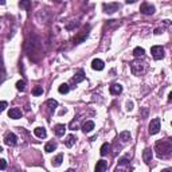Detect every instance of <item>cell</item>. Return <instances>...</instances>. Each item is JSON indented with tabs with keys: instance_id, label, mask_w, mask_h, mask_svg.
Listing matches in <instances>:
<instances>
[{
	"instance_id": "1",
	"label": "cell",
	"mask_w": 172,
	"mask_h": 172,
	"mask_svg": "<svg viewBox=\"0 0 172 172\" xmlns=\"http://www.w3.org/2000/svg\"><path fill=\"white\" fill-rule=\"evenodd\" d=\"M155 149H156V155L157 157H168L172 152V143L171 140H159L155 144Z\"/></svg>"
},
{
	"instance_id": "2",
	"label": "cell",
	"mask_w": 172,
	"mask_h": 172,
	"mask_svg": "<svg viewBox=\"0 0 172 172\" xmlns=\"http://www.w3.org/2000/svg\"><path fill=\"white\" fill-rule=\"evenodd\" d=\"M130 67H132V73L136 74V76H141L147 70V65L140 61H133L132 63H130Z\"/></svg>"
},
{
	"instance_id": "3",
	"label": "cell",
	"mask_w": 172,
	"mask_h": 172,
	"mask_svg": "<svg viewBox=\"0 0 172 172\" xmlns=\"http://www.w3.org/2000/svg\"><path fill=\"white\" fill-rule=\"evenodd\" d=\"M151 54L156 61H157V59H161L164 57V49H163L161 46H153L151 49Z\"/></svg>"
},
{
	"instance_id": "4",
	"label": "cell",
	"mask_w": 172,
	"mask_h": 172,
	"mask_svg": "<svg viewBox=\"0 0 172 172\" xmlns=\"http://www.w3.org/2000/svg\"><path fill=\"white\" fill-rule=\"evenodd\" d=\"M160 130V118H153L149 123V133L151 134H156Z\"/></svg>"
},
{
	"instance_id": "5",
	"label": "cell",
	"mask_w": 172,
	"mask_h": 172,
	"mask_svg": "<svg viewBox=\"0 0 172 172\" xmlns=\"http://www.w3.org/2000/svg\"><path fill=\"white\" fill-rule=\"evenodd\" d=\"M102 8H104V11L106 12V14H113L114 11H117L118 8H120V4L118 3H104L102 4Z\"/></svg>"
},
{
	"instance_id": "6",
	"label": "cell",
	"mask_w": 172,
	"mask_h": 172,
	"mask_svg": "<svg viewBox=\"0 0 172 172\" xmlns=\"http://www.w3.org/2000/svg\"><path fill=\"white\" fill-rule=\"evenodd\" d=\"M130 168H129V163L126 161V159H121L118 161V165L116 168V172H129Z\"/></svg>"
},
{
	"instance_id": "7",
	"label": "cell",
	"mask_w": 172,
	"mask_h": 172,
	"mask_svg": "<svg viewBox=\"0 0 172 172\" xmlns=\"http://www.w3.org/2000/svg\"><path fill=\"white\" fill-rule=\"evenodd\" d=\"M4 143L7 144V145H10V147H15L16 145V143H18V137H16V134L15 133H7L5 134V137H4Z\"/></svg>"
},
{
	"instance_id": "8",
	"label": "cell",
	"mask_w": 172,
	"mask_h": 172,
	"mask_svg": "<svg viewBox=\"0 0 172 172\" xmlns=\"http://www.w3.org/2000/svg\"><path fill=\"white\" fill-rule=\"evenodd\" d=\"M140 11H141V14H144V15H152L153 12H155V7H153L152 4H149V3L144 2L141 4V7H140Z\"/></svg>"
},
{
	"instance_id": "9",
	"label": "cell",
	"mask_w": 172,
	"mask_h": 172,
	"mask_svg": "<svg viewBox=\"0 0 172 172\" xmlns=\"http://www.w3.org/2000/svg\"><path fill=\"white\" fill-rule=\"evenodd\" d=\"M8 117L12 118V120H18V118L22 117V110L19 108H11L8 110Z\"/></svg>"
},
{
	"instance_id": "10",
	"label": "cell",
	"mask_w": 172,
	"mask_h": 172,
	"mask_svg": "<svg viewBox=\"0 0 172 172\" xmlns=\"http://www.w3.org/2000/svg\"><path fill=\"white\" fill-rule=\"evenodd\" d=\"M104 67H105L104 61H101V59H93V62H92V69L93 70L101 71V70H104Z\"/></svg>"
},
{
	"instance_id": "11",
	"label": "cell",
	"mask_w": 172,
	"mask_h": 172,
	"mask_svg": "<svg viewBox=\"0 0 172 172\" xmlns=\"http://www.w3.org/2000/svg\"><path fill=\"white\" fill-rule=\"evenodd\" d=\"M85 78H86V77H85V73H83V70H82V69H79V70H78L76 74H74L73 82H74V83H79V82H82Z\"/></svg>"
},
{
	"instance_id": "12",
	"label": "cell",
	"mask_w": 172,
	"mask_h": 172,
	"mask_svg": "<svg viewBox=\"0 0 172 172\" xmlns=\"http://www.w3.org/2000/svg\"><path fill=\"white\" fill-rule=\"evenodd\" d=\"M109 92H110V94L117 96L123 92V86L120 83H113V85H110V87H109Z\"/></svg>"
},
{
	"instance_id": "13",
	"label": "cell",
	"mask_w": 172,
	"mask_h": 172,
	"mask_svg": "<svg viewBox=\"0 0 172 172\" xmlns=\"http://www.w3.org/2000/svg\"><path fill=\"white\" fill-rule=\"evenodd\" d=\"M106 168H108V163L105 160H99V161H97V164H96L94 172H105Z\"/></svg>"
},
{
	"instance_id": "14",
	"label": "cell",
	"mask_w": 172,
	"mask_h": 172,
	"mask_svg": "<svg viewBox=\"0 0 172 172\" xmlns=\"http://www.w3.org/2000/svg\"><path fill=\"white\" fill-rule=\"evenodd\" d=\"M143 160L147 163V164H149L152 160V151H151V148H145L143 151Z\"/></svg>"
},
{
	"instance_id": "15",
	"label": "cell",
	"mask_w": 172,
	"mask_h": 172,
	"mask_svg": "<svg viewBox=\"0 0 172 172\" xmlns=\"http://www.w3.org/2000/svg\"><path fill=\"white\" fill-rule=\"evenodd\" d=\"M34 133H35V136L39 137V139H45V137L47 136V132H46V129H45V128H42V126L35 128V129H34Z\"/></svg>"
},
{
	"instance_id": "16",
	"label": "cell",
	"mask_w": 172,
	"mask_h": 172,
	"mask_svg": "<svg viewBox=\"0 0 172 172\" xmlns=\"http://www.w3.org/2000/svg\"><path fill=\"white\" fill-rule=\"evenodd\" d=\"M65 130H66V126H65L63 124H58V125H55V126H54V132H55V134H57L58 137L63 136Z\"/></svg>"
},
{
	"instance_id": "17",
	"label": "cell",
	"mask_w": 172,
	"mask_h": 172,
	"mask_svg": "<svg viewBox=\"0 0 172 172\" xmlns=\"http://www.w3.org/2000/svg\"><path fill=\"white\" fill-rule=\"evenodd\" d=\"M93 129H94V123H93V121H86V123L82 125V130L85 133H90Z\"/></svg>"
},
{
	"instance_id": "18",
	"label": "cell",
	"mask_w": 172,
	"mask_h": 172,
	"mask_svg": "<svg viewBox=\"0 0 172 172\" xmlns=\"http://www.w3.org/2000/svg\"><path fill=\"white\" fill-rule=\"evenodd\" d=\"M76 136L74 134H69V136L66 137V140H65V145L67 147V148H71V147L76 144Z\"/></svg>"
},
{
	"instance_id": "19",
	"label": "cell",
	"mask_w": 172,
	"mask_h": 172,
	"mask_svg": "<svg viewBox=\"0 0 172 172\" xmlns=\"http://www.w3.org/2000/svg\"><path fill=\"white\" fill-rule=\"evenodd\" d=\"M109 151H110V144L105 143L104 145L101 147V149H99V155H101V156H106L109 153Z\"/></svg>"
},
{
	"instance_id": "20",
	"label": "cell",
	"mask_w": 172,
	"mask_h": 172,
	"mask_svg": "<svg viewBox=\"0 0 172 172\" xmlns=\"http://www.w3.org/2000/svg\"><path fill=\"white\" fill-rule=\"evenodd\" d=\"M57 149V143H54V141H50L46 144V147H45V151L47 152V153H51L52 151H55Z\"/></svg>"
},
{
	"instance_id": "21",
	"label": "cell",
	"mask_w": 172,
	"mask_h": 172,
	"mask_svg": "<svg viewBox=\"0 0 172 172\" xmlns=\"http://www.w3.org/2000/svg\"><path fill=\"white\" fill-rule=\"evenodd\" d=\"M133 55L136 58H143L144 55H145V50H144L143 47H136L133 50Z\"/></svg>"
},
{
	"instance_id": "22",
	"label": "cell",
	"mask_w": 172,
	"mask_h": 172,
	"mask_svg": "<svg viewBox=\"0 0 172 172\" xmlns=\"http://www.w3.org/2000/svg\"><path fill=\"white\" fill-rule=\"evenodd\" d=\"M62 161H63V155H62V153H59L57 157L52 159V165H54V167H59V165L62 164Z\"/></svg>"
},
{
	"instance_id": "23",
	"label": "cell",
	"mask_w": 172,
	"mask_h": 172,
	"mask_svg": "<svg viewBox=\"0 0 172 172\" xmlns=\"http://www.w3.org/2000/svg\"><path fill=\"white\" fill-rule=\"evenodd\" d=\"M120 140L123 143H128L130 140V133L128 132V130H124V132L120 133Z\"/></svg>"
},
{
	"instance_id": "24",
	"label": "cell",
	"mask_w": 172,
	"mask_h": 172,
	"mask_svg": "<svg viewBox=\"0 0 172 172\" xmlns=\"http://www.w3.org/2000/svg\"><path fill=\"white\" fill-rule=\"evenodd\" d=\"M47 106H49V110L52 113V112H54L55 109H57L58 102L55 101V99H49V101H47Z\"/></svg>"
},
{
	"instance_id": "25",
	"label": "cell",
	"mask_w": 172,
	"mask_h": 172,
	"mask_svg": "<svg viewBox=\"0 0 172 172\" xmlns=\"http://www.w3.org/2000/svg\"><path fill=\"white\" fill-rule=\"evenodd\" d=\"M69 90H70V86H69L67 83H62V85L58 87V92L61 93V94H67Z\"/></svg>"
},
{
	"instance_id": "26",
	"label": "cell",
	"mask_w": 172,
	"mask_h": 172,
	"mask_svg": "<svg viewBox=\"0 0 172 172\" xmlns=\"http://www.w3.org/2000/svg\"><path fill=\"white\" fill-rule=\"evenodd\" d=\"M16 89H18V90H22V92H23V90L26 89V81H24V79L18 81V82H16Z\"/></svg>"
},
{
	"instance_id": "27",
	"label": "cell",
	"mask_w": 172,
	"mask_h": 172,
	"mask_svg": "<svg viewBox=\"0 0 172 172\" xmlns=\"http://www.w3.org/2000/svg\"><path fill=\"white\" fill-rule=\"evenodd\" d=\"M32 94L36 96V97L40 96V94H43V87H42V86H35V87L32 89Z\"/></svg>"
},
{
	"instance_id": "28",
	"label": "cell",
	"mask_w": 172,
	"mask_h": 172,
	"mask_svg": "<svg viewBox=\"0 0 172 172\" xmlns=\"http://www.w3.org/2000/svg\"><path fill=\"white\" fill-rule=\"evenodd\" d=\"M7 168V161L4 159H0V170H5Z\"/></svg>"
},
{
	"instance_id": "29",
	"label": "cell",
	"mask_w": 172,
	"mask_h": 172,
	"mask_svg": "<svg viewBox=\"0 0 172 172\" xmlns=\"http://www.w3.org/2000/svg\"><path fill=\"white\" fill-rule=\"evenodd\" d=\"M7 106H8V104H7L5 101H0V113H2V112L4 110V109L7 108Z\"/></svg>"
},
{
	"instance_id": "30",
	"label": "cell",
	"mask_w": 172,
	"mask_h": 172,
	"mask_svg": "<svg viewBox=\"0 0 172 172\" xmlns=\"http://www.w3.org/2000/svg\"><path fill=\"white\" fill-rule=\"evenodd\" d=\"M132 109H133V102H132V101H128V102H126V110L130 112Z\"/></svg>"
},
{
	"instance_id": "31",
	"label": "cell",
	"mask_w": 172,
	"mask_h": 172,
	"mask_svg": "<svg viewBox=\"0 0 172 172\" xmlns=\"http://www.w3.org/2000/svg\"><path fill=\"white\" fill-rule=\"evenodd\" d=\"M29 4H30V2H20V3H19L20 7H27Z\"/></svg>"
},
{
	"instance_id": "32",
	"label": "cell",
	"mask_w": 172,
	"mask_h": 172,
	"mask_svg": "<svg viewBox=\"0 0 172 172\" xmlns=\"http://www.w3.org/2000/svg\"><path fill=\"white\" fill-rule=\"evenodd\" d=\"M134 2H136V0H126V3H128V4H129V3H130V4H132V3H134Z\"/></svg>"
},
{
	"instance_id": "33",
	"label": "cell",
	"mask_w": 172,
	"mask_h": 172,
	"mask_svg": "<svg viewBox=\"0 0 172 172\" xmlns=\"http://www.w3.org/2000/svg\"><path fill=\"white\" fill-rule=\"evenodd\" d=\"M161 172H171V170H170V168H165V170H163Z\"/></svg>"
},
{
	"instance_id": "34",
	"label": "cell",
	"mask_w": 172,
	"mask_h": 172,
	"mask_svg": "<svg viewBox=\"0 0 172 172\" xmlns=\"http://www.w3.org/2000/svg\"><path fill=\"white\" fill-rule=\"evenodd\" d=\"M66 172H76V171H74V170H73V168H70V170H67Z\"/></svg>"
},
{
	"instance_id": "35",
	"label": "cell",
	"mask_w": 172,
	"mask_h": 172,
	"mask_svg": "<svg viewBox=\"0 0 172 172\" xmlns=\"http://www.w3.org/2000/svg\"><path fill=\"white\" fill-rule=\"evenodd\" d=\"M0 152H3V148H2V147H0Z\"/></svg>"
}]
</instances>
